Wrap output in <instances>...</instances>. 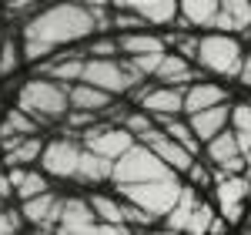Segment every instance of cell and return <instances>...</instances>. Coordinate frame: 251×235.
<instances>
[{"instance_id":"obj_22","label":"cell","mask_w":251,"mask_h":235,"mask_svg":"<svg viewBox=\"0 0 251 235\" xmlns=\"http://www.w3.org/2000/svg\"><path fill=\"white\" fill-rule=\"evenodd\" d=\"M198 188L194 185H181V195L177 202L171 205V212L164 215V229H171V232H184L188 229V222H191V212L198 208Z\"/></svg>"},{"instance_id":"obj_7","label":"cell","mask_w":251,"mask_h":235,"mask_svg":"<svg viewBox=\"0 0 251 235\" xmlns=\"http://www.w3.org/2000/svg\"><path fill=\"white\" fill-rule=\"evenodd\" d=\"M80 148L74 138H54L44 145L40 151V168L47 178H74L77 172V158H80Z\"/></svg>"},{"instance_id":"obj_45","label":"cell","mask_w":251,"mask_h":235,"mask_svg":"<svg viewBox=\"0 0 251 235\" xmlns=\"http://www.w3.org/2000/svg\"><path fill=\"white\" fill-rule=\"evenodd\" d=\"M3 202H7V198H0V208H3Z\"/></svg>"},{"instance_id":"obj_8","label":"cell","mask_w":251,"mask_h":235,"mask_svg":"<svg viewBox=\"0 0 251 235\" xmlns=\"http://www.w3.org/2000/svg\"><path fill=\"white\" fill-rule=\"evenodd\" d=\"M60 205H64V198H60L54 188H47V192H40V195L24 198L20 215H24V222H30L40 232H54V229H57V218H60Z\"/></svg>"},{"instance_id":"obj_35","label":"cell","mask_w":251,"mask_h":235,"mask_svg":"<svg viewBox=\"0 0 251 235\" xmlns=\"http://www.w3.org/2000/svg\"><path fill=\"white\" fill-rule=\"evenodd\" d=\"M24 229V215L20 208H0V235H10V232H20Z\"/></svg>"},{"instance_id":"obj_15","label":"cell","mask_w":251,"mask_h":235,"mask_svg":"<svg viewBox=\"0 0 251 235\" xmlns=\"http://www.w3.org/2000/svg\"><path fill=\"white\" fill-rule=\"evenodd\" d=\"M97 215L87 198H64L57 218V232H94Z\"/></svg>"},{"instance_id":"obj_23","label":"cell","mask_w":251,"mask_h":235,"mask_svg":"<svg viewBox=\"0 0 251 235\" xmlns=\"http://www.w3.org/2000/svg\"><path fill=\"white\" fill-rule=\"evenodd\" d=\"M117 51H124V58H137V54H151V51H164V40L148 30H124L117 37Z\"/></svg>"},{"instance_id":"obj_33","label":"cell","mask_w":251,"mask_h":235,"mask_svg":"<svg viewBox=\"0 0 251 235\" xmlns=\"http://www.w3.org/2000/svg\"><path fill=\"white\" fill-rule=\"evenodd\" d=\"M211 218H214V205H208V202H198V208L191 212V222H188V229H184V232H208Z\"/></svg>"},{"instance_id":"obj_9","label":"cell","mask_w":251,"mask_h":235,"mask_svg":"<svg viewBox=\"0 0 251 235\" xmlns=\"http://www.w3.org/2000/svg\"><path fill=\"white\" fill-rule=\"evenodd\" d=\"M137 108H144L151 118H171L181 115L184 108V88H174V84H157V88H141L137 91Z\"/></svg>"},{"instance_id":"obj_39","label":"cell","mask_w":251,"mask_h":235,"mask_svg":"<svg viewBox=\"0 0 251 235\" xmlns=\"http://www.w3.org/2000/svg\"><path fill=\"white\" fill-rule=\"evenodd\" d=\"M234 138H238V151H241V158H245V168L251 172V131H234Z\"/></svg>"},{"instance_id":"obj_25","label":"cell","mask_w":251,"mask_h":235,"mask_svg":"<svg viewBox=\"0 0 251 235\" xmlns=\"http://www.w3.org/2000/svg\"><path fill=\"white\" fill-rule=\"evenodd\" d=\"M40 151H44V141L37 135H27L20 138L17 145H10V148H3V165L10 168V165H20V168H30L34 161H40Z\"/></svg>"},{"instance_id":"obj_24","label":"cell","mask_w":251,"mask_h":235,"mask_svg":"<svg viewBox=\"0 0 251 235\" xmlns=\"http://www.w3.org/2000/svg\"><path fill=\"white\" fill-rule=\"evenodd\" d=\"M221 0H177V17L191 27H211Z\"/></svg>"},{"instance_id":"obj_2","label":"cell","mask_w":251,"mask_h":235,"mask_svg":"<svg viewBox=\"0 0 251 235\" xmlns=\"http://www.w3.org/2000/svg\"><path fill=\"white\" fill-rule=\"evenodd\" d=\"M67 88L71 84H60V81H50V78H34L20 88L17 108H24L37 124H50V121H57V118H64L71 111Z\"/></svg>"},{"instance_id":"obj_18","label":"cell","mask_w":251,"mask_h":235,"mask_svg":"<svg viewBox=\"0 0 251 235\" xmlns=\"http://www.w3.org/2000/svg\"><path fill=\"white\" fill-rule=\"evenodd\" d=\"M221 101H228V91L221 88V84H211V81H198V84H188L184 88V108H181V115H194V111H204V108H211V104H221Z\"/></svg>"},{"instance_id":"obj_42","label":"cell","mask_w":251,"mask_h":235,"mask_svg":"<svg viewBox=\"0 0 251 235\" xmlns=\"http://www.w3.org/2000/svg\"><path fill=\"white\" fill-rule=\"evenodd\" d=\"M77 3H84L87 10H104V7H111V0H77Z\"/></svg>"},{"instance_id":"obj_11","label":"cell","mask_w":251,"mask_h":235,"mask_svg":"<svg viewBox=\"0 0 251 235\" xmlns=\"http://www.w3.org/2000/svg\"><path fill=\"white\" fill-rule=\"evenodd\" d=\"M134 145V135L121 124V128H104V124H97V128H87L84 131V148H91V151H97V155L104 158H117L124 155L127 148Z\"/></svg>"},{"instance_id":"obj_10","label":"cell","mask_w":251,"mask_h":235,"mask_svg":"<svg viewBox=\"0 0 251 235\" xmlns=\"http://www.w3.org/2000/svg\"><path fill=\"white\" fill-rule=\"evenodd\" d=\"M208 145V161H211V168L218 172V175H238V172H248L245 168V158H241V151H238V138H234V131H218L214 138H208L204 141Z\"/></svg>"},{"instance_id":"obj_13","label":"cell","mask_w":251,"mask_h":235,"mask_svg":"<svg viewBox=\"0 0 251 235\" xmlns=\"http://www.w3.org/2000/svg\"><path fill=\"white\" fill-rule=\"evenodd\" d=\"M114 10H131L144 24H174L177 20V0H111Z\"/></svg>"},{"instance_id":"obj_14","label":"cell","mask_w":251,"mask_h":235,"mask_svg":"<svg viewBox=\"0 0 251 235\" xmlns=\"http://www.w3.org/2000/svg\"><path fill=\"white\" fill-rule=\"evenodd\" d=\"M211 27L214 30H225V34H248L251 30V0H221Z\"/></svg>"},{"instance_id":"obj_37","label":"cell","mask_w":251,"mask_h":235,"mask_svg":"<svg viewBox=\"0 0 251 235\" xmlns=\"http://www.w3.org/2000/svg\"><path fill=\"white\" fill-rule=\"evenodd\" d=\"M228 124L234 131H251V104H234L228 115Z\"/></svg>"},{"instance_id":"obj_6","label":"cell","mask_w":251,"mask_h":235,"mask_svg":"<svg viewBox=\"0 0 251 235\" xmlns=\"http://www.w3.org/2000/svg\"><path fill=\"white\" fill-rule=\"evenodd\" d=\"M214 202H218V215H225L228 225H241L245 218V202L251 195V172H238V175H218L211 181Z\"/></svg>"},{"instance_id":"obj_19","label":"cell","mask_w":251,"mask_h":235,"mask_svg":"<svg viewBox=\"0 0 251 235\" xmlns=\"http://www.w3.org/2000/svg\"><path fill=\"white\" fill-rule=\"evenodd\" d=\"M67 94H71V108H77V111H91V115L107 111L111 101H114L111 91H100V88L87 84V81H74V84L67 88Z\"/></svg>"},{"instance_id":"obj_30","label":"cell","mask_w":251,"mask_h":235,"mask_svg":"<svg viewBox=\"0 0 251 235\" xmlns=\"http://www.w3.org/2000/svg\"><path fill=\"white\" fill-rule=\"evenodd\" d=\"M17 64H20V47H17V40L3 37V40H0V74L17 71Z\"/></svg>"},{"instance_id":"obj_27","label":"cell","mask_w":251,"mask_h":235,"mask_svg":"<svg viewBox=\"0 0 251 235\" xmlns=\"http://www.w3.org/2000/svg\"><path fill=\"white\" fill-rule=\"evenodd\" d=\"M161 128L168 131V135L177 141V145H184L191 155H198V148H201V141H198V135L191 131V124L184 121V118H177V115H171V118H161Z\"/></svg>"},{"instance_id":"obj_34","label":"cell","mask_w":251,"mask_h":235,"mask_svg":"<svg viewBox=\"0 0 251 235\" xmlns=\"http://www.w3.org/2000/svg\"><path fill=\"white\" fill-rule=\"evenodd\" d=\"M164 44H174V47H177V54H181V58H188V60L198 58V34H171Z\"/></svg>"},{"instance_id":"obj_1","label":"cell","mask_w":251,"mask_h":235,"mask_svg":"<svg viewBox=\"0 0 251 235\" xmlns=\"http://www.w3.org/2000/svg\"><path fill=\"white\" fill-rule=\"evenodd\" d=\"M94 34V14L77 3V0H64V3H50L40 14L24 24V47L20 54L27 60H47L57 47L64 44H77Z\"/></svg>"},{"instance_id":"obj_46","label":"cell","mask_w":251,"mask_h":235,"mask_svg":"<svg viewBox=\"0 0 251 235\" xmlns=\"http://www.w3.org/2000/svg\"><path fill=\"white\" fill-rule=\"evenodd\" d=\"M0 40H3V34H0Z\"/></svg>"},{"instance_id":"obj_36","label":"cell","mask_w":251,"mask_h":235,"mask_svg":"<svg viewBox=\"0 0 251 235\" xmlns=\"http://www.w3.org/2000/svg\"><path fill=\"white\" fill-rule=\"evenodd\" d=\"M114 54H117L114 37H94L87 44V58H114Z\"/></svg>"},{"instance_id":"obj_4","label":"cell","mask_w":251,"mask_h":235,"mask_svg":"<svg viewBox=\"0 0 251 235\" xmlns=\"http://www.w3.org/2000/svg\"><path fill=\"white\" fill-rule=\"evenodd\" d=\"M168 175H177V172L168 168L144 141H141V145L134 141L124 155L114 158L111 181H114V185H134V181H151V178H168Z\"/></svg>"},{"instance_id":"obj_31","label":"cell","mask_w":251,"mask_h":235,"mask_svg":"<svg viewBox=\"0 0 251 235\" xmlns=\"http://www.w3.org/2000/svg\"><path fill=\"white\" fill-rule=\"evenodd\" d=\"M121 215H124V225H127V229H144V225H151V222H154L144 208H137L134 202H127V198L121 202Z\"/></svg>"},{"instance_id":"obj_20","label":"cell","mask_w":251,"mask_h":235,"mask_svg":"<svg viewBox=\"0 0 251 235\" xmlns=\"http://www.w3.org/2000/svg\"><path fill=\"white\" fill-rule=\"evenodd\" d=\"M114 172V158H104L91 151V148H80L77 158V172H74V181H84V185H97V181H107Z\"/></svg>"},{"instance_id":"obj_43","label":"cell","mask_w":251,"mask_h":235,"mask_svg":"<svg viewBox=\"0 0 251 235\" xmlns=\"http://www.w3.org/2000/svg\"><path fill=\"white\" fill-rule=\"evenodd\" d=\"M30 3H37V0H7L10 10H24V7H30Z\"/></svg>"},{"instance_id":"obj_3","label":"cell","mask_w":251,"mask_h":235,"mask_svg":"<svg viewBox=\"0 0 251 235\" xmlns=\"http://www.w3.org/2000/svg\"><path fill=\"white\" fill-rule=\"evenodd\" d=\"M117 195L134 202L137 208H144L151 218H164L171 212V205L181 195V181L177 175L168 178H151V181H134V185H114Z\"/></svg>"},{"instance_id":"obj_17","label":"cell","mask_w":251,"mask_h":235,"mask_svg":"<svg viewBox=\"0 0 251 235\" xmlns=\"http://www.w3.org/2000/svg\"><path fill=\"white\" fill-rule=\"evenodd\" d=\"M228 115H231V108L221 101V104H211V108H204V111L188 115V124H191V131L198 135V141L204 145L208 138H214L218 131H225V128H228Z\"/></svg>"},{"instance_id":"obj_12","label":"cell","mask_w":251,"mask_h":235,"mask_svg":"<svg viewBox=\"0 0 251 235\" xmlns=\"http://www.w3.org/2000/svg\"><path fill=\"white\" fill-rule=\"evenodd\" d=\"M141 141H144V145H148V148H151V151H154V155L161 158L168 168H174L177 175H181V172H188V165L194 161L191 151H188L184 145H177V141H174L164 128H151V131L141 138Z\"/></svg>"},{"instance_id":"obj_44","label":"cell","mask_w":251,"mask_h":235,"mask_svg":"<svg viewBox=\"0 0 251 235\" xmlns=\"http://www.w3.org/2000/svg\"><path fill=\"white\" fill-rule=\"evenodd\" d=\"M241 225H245V229L251 232V208H245V218H241Z\"/></svg>"},{"instance_id":"obj_26","label":"cell","mask_w":251,"mask_h":235,"mask_svg":"<svg viewBox=\"0 0 251 235\" xmlns=\"http://www.w3.org/2000/svg\"><path fill=\"white\" fill-rule=\"evenodd\" d=\"M84 58H87V54H67V58H54V60H47V64H44V71H47L54 81H60V84H74V81H80Z\"/></svg>"},{"instance_id":"obj_32","label":"cell","mask_w":251,"mask_h":235,"mask_svg":"<svg viewBox=\"0 0 251 235\" xmlns=\"http://www.w3.org/2000/svg\"><path fill=\"white\" fill-rule=\"evenodd\" d=\"M124 128L131 131V135H137V138H144L151 128H154V121H151V115L144 111V108H137V111H131V115L124 118Z\"/></svg>"},{"instance_id":"obj_40","label":"cell","mask_w":251,"mask_h":235,"mask_svg":"<svg viewBox=\"0 0 251 235\" xmlns=\"http://www.w3.org/2000/svg\"><path fill=\"white\" fill-rule=\"evenodd\" d=\"M238 81L251 88V54H241V67H238Z\"/></svg>"},{"instance_id":"obj_28","label":"cell","mask_w":251,"mask_h":235,"mask_svg":"<svg viewBox=\"0 0 251 235\" xmlns=\"http://www.w3.org/2000/svg\"><path fill=\"white\" fill-rule=\"evenodd\" d=\"M91 208H94V215L100 218V222H111V225H117L121 232H131L127 225H124V215H121V202L111 195H91Z\"/></svg>"},{"instance_id":"obj_5","label":"cell","mask_w":251,"mask_h":235,"mask_svg":"<svg viewBox=\"0 0 251 235\" xmlns=\"http://www.w3.org/2000/svg\"><path fill=\"white\" fill-rule=\"evenodd\" d=\"M241 44L234 40V34H225V30H214V34H204L198 37V64L211 74H221V78H238V67H241Z\"/></svg>"},{"instance_id":"obj_41","label":"cell","mask_w":251,"mask_h":235,"mask_svg":"<svg viewBox=\"0 0 251 235\" xmlns=\"http://www.w3.org/2000/svg\"><path fill=\"white\" fill-rule=\"evenodd\" d=\"M14 195V185H10V175L0 168V198H10Z\"/></svg>"},{"instance_id":"obj_16","label":"cell","mask_w":251,"mask_h":235,"mask_svg":"<svg viewBox=\"0 0 251 235\" xmlns=\"http://www.w3.org/2000/svg\"><path fill=\"white\" fill-rule=\"evenodd\" d=\"M151 78L157 81V84H174V88H188L194 81V67L188 58H181L177 51H164L161 54V60H157L154 74Z\"/></svg>"},{"instance_id":"obj_29","label":"cell","mask_w":251,"mask_h":235,"mask_svg":"<svg viewBox=\"0 0 251 235\" xmlns=\"http://www.w3.org/2000/svg\"><path fill=\"white\" fill-rule=\"evenodd\" d=\"M50 188V181H47V175L44 172H24V178H20L17 185H14V195L24 202V198H30V195H40V192H47Z\"/></svg>"},{"instance_id":"obj_21","label":"cell","mask_w":251,"mask_h":235,"mask_svg":"<svg viewBox=\"0 0 251 235\" xmlns=\"http://www.w3.org/2000/svg\"><path fill=\"white\" fill-rule=\"evenodd\" d=\"M34 131H37V121L27 115L24 108H10L3 115V121H0V145L10 148V145H17L20 138L34 135Z\"/></svg>"},{"instance_id":"obj_38","label":"cell","mask_w":251,"mask_h":235,"mask_svg":"<svg viewBox=\"0 0 251 235\" xmlns=\"http://www.w3.org/2000/svg\"><path fill=\"white\" fill-rule=\"evenodd\" d=\"M184 175L191 178V185L194 188H204V185H211L214 178L208 175V168H204V165H201V161H191V165H188V172H184Z\"/></svg>"}]
</instances>
